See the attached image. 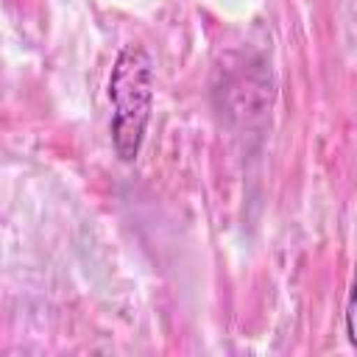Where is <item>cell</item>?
Here are the masks:
<instances>
[{
	"label": "cell",
	"instance_id": "cell-1",
	"mask_svg": "<svg viewBox=\"0 0 357 357\" xmlns=\"http://www.w3.org/2000/svg\"><path fill=\"white\" fill-rule=\"evenodd\" d=\"M112 100V145L120 162H134L153 103V61L142 45H126L109 75Z\"/></svg>",
	"mask_w": 357,
	"mask_h": 357
},
{
	"label": "cell",
	"instance_id": "cell-2",
	"mask_svg": "<svg viewBox=\"0 0 357 357\" xmlns=\"http://www.w3.org/2000/svg\"><path fill=\"white\" fill-rule=\"evenodd\" d=\"M346 335H349V343L357 346V335H354V293H349V304H346Z\"/></svg>",
	"mask_w": 357,
	"mask_h": 357
}]
</instances>
